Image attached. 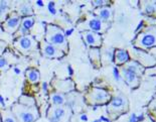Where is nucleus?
<instances>
[{
    "instance_id": "f257e3e1",
    "label": "nucleus",
    "mask_w": 156,
    "mask_h": 122,
    "mask_svg": "<svg viewBox=\"0 0 156 122\" xmlns=\"http://www.w3.org/2000/svg\"><path fill=\"white\" fill-rule=\"evenodd\" d=\"M44 41L48 44L55 45V48L67 54L69 51V45L67 38L64 30L58 27V26L54 25V24H48L45 28V38Z\"/></svg>"
},
{
    "instance_id": "f03ea898",
    "label": "nucleus",
    "mask_w": 156,
    "mask_h": 122,
    "mask_svg": "<svg viewBox=\"0 0 156 122\" xmlns=\"http://www.w3.org/2000/svg\"><path fill=\"white\" fill-rule=\"evenodd\" d=\"M121 76L124 79V81L131 88H136L139 85V79L141 75L143 74L144 68L140 64H138L135 61H129L123 65L121 69Z\"/></svg>"
},
{
    "instance_id": "7ed1b4c3",
    "label": "nucleus",
    "mask_w": 156,
    "mask_h": 122,
    "mask_svg": "<svg viewBox=\"0 0 156 122\" xmlns=\"http://www.w3.org/2000/svg\"><path fill=\"white\" fill-rule=\"evenodd\" d=\"M10 111L17 122H35L39 117L36 106H25L20 103H15L12 105Z\"/></svg>"
},
{
    "instance_id": "20e7f679",
    "label": "nucleus",
    "mask_w": 156,
    "mask_h": 122,
    "mask_svg": "<svg viewBox=\"0 0 156 122\" xmlns=\"http://www.w3.org/2000/svg\"><path fill=\"white\" fill-rule=\"evenodd\" d=\"M134 45L142 51L156 47V25L148 26L139 32L134 39Z\"/></svg>"
},
{
    "instance_id": "39448f33",
    "label": "nucleus",
    "mask_w": 156,
    "mask_h": 122,
    "mask_svg": "<svg viewBox=\"0 0 156 122\" xmlns=\"http://www.w3.org/2000/svg\"><path fill=\"white\" fill-rule=\"evenodd\" d=\"M49 122H69L71 119L72 110L68 106H51L48 110Z\"/></svg>"
},
{
    "instance_id": "423d86ee",
    "label": "nucleus",
    "mask_w": 156,
    "mask_h": 122,
    "mask_svg": "<svg viewBox=\"0 0 156 122\" xmlns=\"http://www.w3.org/2000/svg\"><path fill=\"white\" fill-rule=\"evenodd\" d=\"M86 100L89 104L92 105H102L106 104L111 100V95L104 89L92 88L86 94Z\"/></svg>"
},
{
    "instance_id": "0eeeda50",
    "label": "nucleus",
    "mask_w": 156,
    "mask_h": 122,
    "mask_svg": "<svg viewBox=\"0 0 156 122\" xmlns=\"http://www.w3.org/2000/svg\"><path fill=\"white\" fill-rule=\"evenodd\" d=\"M13 45L17 51L23 52V54H27V52L37 49V42H36L34 38H32L29 34L21 35V37L17 38L13 42Z\"/></svg>"
},
{
    "instance_id": "6e6552de",
    "label": "nucleus",
    "mask_w": 156,
    "mask_h": 122,
    "mask_svg": "<svg viewBox=\"0 0 156 122\" xmlns=\"http://www.w3.org/2000/svg\"><path fill=\"white\" fill-rule=\"evenodd\" d=\"M128 109V101L124 96H116L111 99L108 105V113L111 115H119Z\"/></svg>"
},
{
    "instance_id": "1a4fd4ad",
    "label": "nucleus",
    "mask_w": 156,
    "mask_h": 122,
    "mask_svg": "<svg viewBox=\"0 0 156 122\" xmlns=\"http://www.w3.org/2000/svg\"><path fill=\"white\" fill-rule=\"evenodd\" d=\"M135 62L140 64L142 67H153L156 65V60L153 56L142 49H134Z\"/></svg>"
},
{
    "instance_id": "9d476101",
    "label": "nucleus",
    "mask_w": 156,
    "mask_h": 122,
    "mask_svg": "<svg viewBox=\"0 0 156 122\" xmlns=\"http://www.w3.org/2000/svg\"><path fill=\"white\" fill-rule=\"evenodd\" d=\"M39 48H41V54H42V56H44V58L59 59V58H62L65 56V54L61 51V49H58V48H55V45H52L51 44H48V42H46L45 41L41 42Z\"/></svg>"
},
{
    "instance_id": "9b49d317",
    "label": "nucleus",
    "mask_w": 156,
    "mask_h": 122,
    "mask_svg": "<svg viewBox=\"0 0 156 122\" xmlns=\"http://www.w3.org/2000/svg\"><path fill=\"white\" fill-rule=\"evenodd\" d=\"M21 23V17L18 14H12L3 22L2 29L8 34H14L18 30Z\"/></svg>"
},
{
    "instance_id": "f8f14e48",
    "label": "nucleus",
    "mask_w": 156,
    "mask_h": 122,
    "mask_svg": "<svg viewBox=\"0 0 156 122\" xmlns=\"http://www.w3.org/2000/svg\"><path fill=\"white\" fill-rule=\"evenodd\" d=\"M82 37L86 45L89 47H92V48H97L102 45V37L99 34L96 32L86 30L82 32Z\"/></svg>"
},
{
    "instance_id": "ddd939ff",
    "label": "nucleus",
    "mask_w": 156,
    "mask_h": 122,
    "mask_svg": "<svg viewBox=\"0 0 156 122\" xmlns=\"http://www.w3.org/2000/svg\"><path fill=\"white\" fill-rule=\"evenodd\" d=\"M52 87L55 88V90L58 92V93H68V92H71L75 89V84L72 80H58V79H55L52 80Z\"/></svg>"
},
{
    "instance_id": "4468645a",
    "label": "nucleus",
    "mask_w": 156,
    "mask_h": 122,
    "mask_svg": "<svg viewBox=\"0 0 156 122\" xmlns=\"http://www.w3.org/2000/svg\"><path fill=\"white\" fill-rule=\"evenodd\" d=\"M107 27H108V24L98 17H94V18L90 19L88 22V28L90 29V31L96 32V34L104 32L106 29H107Z\"/></svg>"
},
{
    "instance_id": "2eb2a0df",
    "label": "nucleus",
    "mask_w": 156,
    "mask_h": 122,
    "mask_svg": "<svg viewBox=\"0 0 156 122\" xmlns=\"http://www.w3.org/2000/svg\"><path fill=\"white\" fill-rule=\"evenodd\" d=\"M96 15L98 16V18H100L101 20H103L104 22H108L112 20L113 17V12L112 9L108 6H102V7H99L96 9Z\"/></svg>"
},
{
    "instance_id": "dca6fc26",
    "label": "nucleus",
    "mask_w": 156,
    "mask_h": 122,
    "mask_svg": "<svg viewBox=\"0 0 156 122\" xmlns=\"http://www.w3.org/2000/svg\"><path fill=\"white\" fill-rule=\"evenodd\" d=\"M114 61L116 65H125L126 63L130 61L128 52L125 49H116L114 54Z\"/></svg>"
},
{
    "instance_id": "f3484780",
    "label": "nucleus",
    "mask_w": 156,
    "mask_h": 122,
    "mask_svg": "<svg viewBox=\"0 0 156 122\" xmlns=\"http://www.w3.org/2000/svg\"><path fill=\"white\" fill-rule=\"evenodd\" d=\"M17 14L20 16H24V17H28V16H32L34 14V9L30 4V2H21L18 5L17 8Z\"/></svg>"
},
{
    "instance_id": "a211bd4d",
    "label": "nucleus",
    "mask_w": 156,
    "mask_h": 122,
    "mask_svg": "<svg viewBox=\"0 0 156 122\" xmlns=\"http://www.w3.org/2000/svg\"><path fill=\"white\" fill-rule=\"evenodd\" d=\"M34 24V16H28L21 19V23L19 26L18 30L22 32V35H26L32 26Z\"/></svg>"
},
{
    "instance_id": "6ab92c4d",
    "label": "nucleus",
    "mask_w": 156,
    "mask_h": 122,
    "mask_svg": "<svg viewBox=\"0 0 156 122\" xmlns=\"http://www.w3.org/2000/svg\"><path fill=\"white\" fill-rule=\"evenodd\" d=\"M66 96L65 94L62 93H58V92H55V93L51 94V106H64L66 104Z\"/></svg>"
},
{
    "instance_id": "aec40b11",
    "label": "nucleus",
    "mask_w": 156,
    "mask_h": 122,
    "mask_svg": "<svg viewBox=\"0 0 156 122\" xmlns=\"http://www.w3.org/2000/svg\"><path fill=\"white\" fill-rule=\"evenodd\" d=\"M25 76H26L27 81L31 84L38 83L39 80H41V74H39V71L37 69H34V68L28 69V70L26 71Z\"/></svg>"
},
{
    "instance_id": "412c9836",
    "label": "nucleus",
    "mask_w": 156,
    "mask_h": 122,
    "mask_svg": "<svg viewBox=\"0 0 156 122\" xmlns=\"http://www.w3.org/2000/svg\"><path fill=\"white\" fill-rule=\"evenodd\" d=\"M9 8H10V3L8 1H0V21L6 20Z\"/></svg>"
},
{
    "instance_id": "4be33fe9",
    "label": "nucleus",
    "mask_w": 156,
    "mask_h": 122,
    "mask_svg": "<svg viewBox=\"0 0 156 122\" xmlns=\"http://www.w3.org/2000/svg\"><path fill=\"white\" fill-rule=\"evenodd\" d=\"M0 117H1V122H17L10 110L2 111L1 114H0Z\"/></svg>"
},
{
    "instance_id": "5701e85b",
    "label": "nucleus",
    "mask_w": 156,
    "mask_h": 122,
    "mask_svg": "<svg viewBox=\"0 0 156 122\" xmlns=\"http://www.w3.org/2000/svg\"><path fill=\"white\" fill-rule=\"evenodd\" d=\"M143 10L147 14H152L156 11V4L155 2H145Z\"/></svg>"
},
{
    "instance_id": "b1692460",
    "label": "nucleus",
    "mask_w": 156,
    "mask_h": 122,
    "mask_svg": "<svg viewBox=\"0 0 156 122\" xmlns=\"http://www.w3.org/2000/svg\"><path fill=\"white\" fill-rule=\"evenodd\" d=\"M19 103L22 105H25V106H35L34 98L28 97V96H21Z\"/></svg>"
},
{
    "instance_id": "393cba45",
    "label": "nucleus",
    "mask_w": 156,
    "mask_h": 122,
    "mask_svg": "<svg viewBox=\"0 0 156 122\" xmlns=\"http://www.w3.org/2000/svg\"><path fill=\"white\" fill-rule=\"evenodd\" d=\"M8 68H9V64L7 60L3 57H0V72L8 70Z\"/></svg>"
},
{
    "instance_id": "a878e982",
    "label": "nucleus",
    "mask_w": 156,
    "mask_h": 122,
    "mask_svg": "<svg viewBox=\"0 0 156 122\" xmlns=\"http://www.w3.org/2000/svg\"><path fill=\"white\" fill-rule=\"evenodd\" d=\"M6 42L4 41H1L0 39V57H1V55L4 52V51H5V48H6Z\"/></svg>"
},
{
    "instance_id": "bb28decb",
    "label": "nucleus",
    "mask_w": 156,
    "mask_h": 122,
    "mask_svg": "<svg viewBox=\"0 0 156 122\" xmlns=\"http://www.w3.org/2000/svg\"><path fill=\"white\" fill-rule=\"evenodd\" d=\"M92 4L96 6V7H102L106 4V1H93Z\"/></svg>"
},
{
    "instance_id": "cd10ccee",
    "label": "nucleus",
    "mask_w": 156,
    "mask_h": 122,
    "mask_svg": "<svg viewBox=\"0 0 156 122\" xmlns=\"http://www.w3.org/2000/svg\"><path fill=\"white\" fill-rule=\"evenodd\" d=\"M113 73H114V77H115V79H116V81H119L120 80V75H119V72H118V70L117 69H114V71H113Z\"/></svg>"
},
{
    "instance_id": "c85d7f7f",
    "label": "nucleus",
    "mask_w": 156,
    "mask_h": 122,
    "mask_svg": "<svg viewBox=\"0 0 156 122\" xmlns=\"http://www.w3.org/2000/svg\"><path fill=\"white\" fill-rule=\"evenodd\" d=\"M130 122H137V116H136L135 114H133L130 117Z\"/></svg>"
},
{
    "instance_id": "c756f323",
    "label": "nucleus",
    "mask_w": 156,
    "mask_h": 122,
    "mask_svg": "<svg viewBox=\"0 0 156 122\" xmlns=\"http://www.w3.org/2000/svg\"><path fill=\"white\" fill-rule=\"evenodd\" d=\"M140 122H154V121L152 120L150 117H146V118H144V119H142Z\"/></svg>"
},
{
    "instance_id": "7c9ffc66",
    "label": "nucleus",
    "mask_w": 156,
    "mask_h": 122,
    "mask_svg": "<svg viewBox=\"0 0 156 122\" xmlns=\"http://www.w3.org/2000/svg\"><path fill=\"white\" fill-rule=\"evenodd\" d=\"M0 30H1V25H0Z\"/></svg>"
},
{
    "instance_id": "2f4dec72",
    "label": "nucleus",
    "mask_w": 156,
    "mask_h": 122,
    "mask_svg": "<svg viewBox=\"0 0 156 122\" xmlns=\"http://www.w3.org/2000/svg\"><path fill=\"white\" fill-rule=\"evenodd\" d=\"M0 122H1V117H0Z\"/></svg>"
}]
</instances>
